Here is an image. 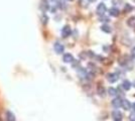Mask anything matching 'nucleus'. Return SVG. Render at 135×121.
<instances>
[{
    "mask_svg": "<svg viewBox=\"0 0 135 121\" xmlns=\"http://www.w3.org/2000/svg\"><path fill=\"white\" fill-rule=\"evenodd\" d=\"M106 11H107V7H106V5H105V3L101 2L100 4H98L97 9H96V12H97L98 15H100V16H104V14H105Z\"/></svg>",
    "mask_w": 135,
    "mask_h": 121,
    "instance_id": "nucleus-1",
    "label": "nucleus"
},
{
    "mask_svg": "<svg viewBox=\"0 0 135 121\" xmlns=\"http://www.w3.org/2000/svg\"><path fill=\"white\" fill-rule=\"evenodd\" d=\"M54 52H55L57 55H61V54L64 53L65 47H64V45H63L61 42L56 41V42H54Z\"/></svg>",
    "mask_w": 135,
    "mask_h": 121,
    "instance_id": "nucleus-2",
    "label": "nucleus"
},
{
    "mask_svg": "<svg viewBox=\"0 0 135 121\" xmlns=\"http://www.w3.org/2000/svg\"><path fill=\"white\" fill-rule=\"evenodd\" d=\"M71 33H72V29H71L70 25H65L63 27V29H62V36L66 38V37L70 36Z\"/></svg>",
    "mask_w": 135,
    "mask_h": 121,
    "instance_id": "nucleus-3",
    "label": "nucleus"
},
{
    "mask_svg": "<svg viewBox=\"0 0 135 121\" xmlns=\"http://www.w3.org/2000/svg\"><path fill=\"white\" fill-rule=\"evenodd\" d=\"M122 99L120 98V97H118V98H115V99H113V101H112V106L115 108V109H119L120 107H122Z\"/></svg>",
    "mask_w": 135,
    "mask_h": 121,
    "instance_id": "nucleus-4",
    "label": "nucleus"
},
{
    "mask_svg": "<svg viewBox=\"0 0 135 121\" xmlns=\"http://www.w3.org/2000/svg\"><path fill=\"white\" fill-rule=\"evenodd\" d=\"M112 117L115 121H121L122 120V113L119 110H114L112 112Z\"/></svg>",
    "mask_w": 135,
    "mask_h": 121,
    "instance_id": "nucleus-5",
    "label": "nucleus"
},
{
    "mask_svg": "<svg viewBox=\"0 0 135 121\" xmlns=\"http://www.w3.org/2000/svg\"><path fill=\"white\" fill-rule=\"evenodd\" d=\"M118 75H116V74H114V73H109V74H107V80L110 82V83H115V82H117V80H118Z\"/></svg>",
    "mask_w": 135,
    "mask_h": 121,
    "instance_id": "nucleus-6",
    "label": "nucleus"
},
{
    "mask_svg": "<svg viewBox=\"0 0 135 121\" xmlns=\"http://www.w3.org/2000/svg\"><path fill=\"white\" fill-rule=\"evenodd\" d=\"M63 60L65 63H73L75 60H74V57L71 54H65L64 57H63Z\"/></svg>",
    "mask_w": 135,
    "mask_h": 121,
    "instance_id": "nucleus-7",
    "label": "nucleus"
},
{
    "mask_svg": "<svg viewBox=\"0 0 135 121\" xmlns=\"http://www.w3.org/2000/svg\"><path fill=\"white\" fill-rule=\"evenodd\" d=\"M128 62H129V60H128V57L127 56H123V57H121L119 59V60H118V63H119V65L120 66H126L127 64H128Z\"/></svg>",
    "mask_w": 135,
    "mask_h": 121,
    "instance_id": "nucleus-8",
    "label": "nucleus"
},
{
    "mask_svg": "<svg viewBox=\"0 0 135 121\" xmlns=\"http://www.w3.org/2000/svg\"><path fill=\"white\" fill-rule=\"evenodd\" d=\"M109 14L111 15V16L117 17L118 15L120 14V11H119V9H118V8H116V7H112V8H110V9H109Z\"/></svg>",
    "mask_w": 135,
    "mask_h": 121,
    "instance_id": "nucleus-9",
    "label": "nucleus"
},
{
    "mask_svg": "<svg viewBox=\"0 0 135 121\" xmlns=\"http://www.w3.org/2000/svg\"><path fill=\"white\" fill-rule=\"evenodd\" d=\"M122 107H123V109H125V110H130L131 107H132V105H131V103L129 102V100L124 99V100L122 101Z\"/></svg>",
    "mask_w": 135,
    "mask_h": 121,
    "instance_id": "nucleus-10",
    "label": "nucleus"
},
{
    "mask_svg": "<svg viewBox=\"0 0 135 121\" xmlns=\"http://www.w3.org/2000/svg\"><path fill=\"white\" fill-rule=\"evenodd\" d=\"M40 9H41L42 12H46L48 9H50V5H49L48 1H46V0L41 1V3H40Z\"/></svg>",
    "mask_w": 135,
    "mask_h": 121,
    "instance_id": "nucleus-11",
    "label": "nucleus"
},
{
    "mask_svg": "<svg viewBox=\"0 0 135 121\" xmlns=\"http://www.w3.org/2000/svg\"><path fill=\"white\" fill-rule=\"evenodd\" d=\"M101 29H102V31L106 32V33H110V32L112 31L111 26H110V25H108V24H103V25L101 26Z\"/></svg>",
    "mask_w": 135,
    "mask_h": 121,
    "instance_id": "nucleus-12",
    "label": "nucleus"
},
{
    "mask_svg": "<svg viewBox=\"0 0 135 121\" xmlns=\"http://www.w3.org/2000/svg\"><path fill=\"white\" fill-rule=\"evenodd\" d=\"M6 119L7 121H15V116L11 111H7L6 112Z\"/></svg>",
    "mask_w": 135,
    "mask_h": 121,
    "instance_id": "nucleus-13",
    "label": "nucleus"
},
{
    "mask_svg": "<svg viewBox=\"0 0 135 121\" xmlns=\"http://www.w3.org/2000/svg\"><path fill=\"white\" fill-rule=\"evenodd\" d=\"M127 25L130 26V27H135V16H131L128 18L127 20Z\"/></svg>",
    "mask_w": 135,
    "mask_h": 121,
    "instance_id": "nucleus-14",
    "label": "nucleus"
},
{
    "mask_svg": "<svg viewBox=\"0 0 135 121\" xmlns=\"http://www.w3.org/2000/svg\"><path fill=\"white\" fill-rule=\"evenodd\" d=\"M122 87H123L124 90L128 91V90H130V88H131V83H130L128 80H125V81H123V83H122Z\"/></svg>",
    "mask_w": 135,
    "mask_h": 121,
    "instance_id": "nucleus-15",
    "label": "nucleus"
},
{
    "mask_svg": "<svg viewBox=\"0 0 135 121\" xmlns=\"http://www.w3.org/2000/svg\"><path fill=\"white\" fill-rule=\"evenodd\" d=\"M108 93H109L110 96H116V95L118 94V93H117V90H116L115 88H112V87L108 89Z\"/></svg>",
    "mask_w": 135,
    "mask_h": 121,
    "instance_id": "nucleus-16",
    "label": "nucleus"
},
{
    "mask_svg": "<svg viewBox=\"0 0 135 121\" xmlns=\"http://www.w3.org/2000/svg\"><path fill=\"white\" fill-rule=\"evenodd\" d=\"M132 9H133V7H132L129 3H126V4H125V6H124V10H125L126 12H130Z\"/></svg>",
    "mask_w": 135,
    "mask_h": 121,
    "instance_id": "nucleus-17",
    "label": "nucleus"
},
{
    "mask_svg": "<svg viewBox=\"0 0 135 121\" xmlns=\"http://www.w3.org/2000/svg\"><path fill=\"white\" fill-rule=\"evenodd\" d=\"M64 7H65V2H64V1H58V2H57V8L62 9V8H64Z\"/></svg>",
    "mask_w": 135,
    "mask_h": 121,
    "instance_id": "nucleus-18",
    "label": "nucleus"
},
{
    "mask_svg": "<svg viewBox=\"0 0 135 121\" xmlns=\"http://www.w3.org/2000/svg\"><path fill=\"white\" fill-rule=\"evenodd\" d=\"M129 120H130V121H135V112H133V113H131V114H130V116H129Z\"/></svg>",
    "mask_w": 135,
    "mask_h": 121,
    "instance_id": "nucleus-19",
    "label": "nucleus"
},
{
    "mask_svg": "<svg viewBox=\"0 0 135 121\" xmlns=\"http://www.w3.org/2000/svg\"><path fill=\"white\" fill-rule=\"evenodd\" d=\"M100 21H103V22H108V21H109V18H108V17H104V16H101V18H100Z\"/></svg>",
    "mask_w": 135,
    "mask_h": 121,
    "instance_id": "nucleus-20",
    "label": "nucleus"
},
{
    "mask_svg": "<svg viewBox=\"0 0 135 121\" xmlns=\"http://www.w3.org/2000/svg\"><path fill=\"white\" fill-rule=\"evenodd\" d=\"M42 20H43V21H42V23H43V24H47V22H48V17H47V15H44V14H43Z\"/></svg>",
    "mask_w": 135,
    "mask_h": 121,
    "instance_id": "nucleus-21",
    "label": "nucleus"
},
{
    "mask_svg": "<svg viewBox=\"0 0 135 121\" xmlns=\"http://www.w3.org/2000/svg\"><path fill=\"white\" fill-rule=\"evenodd\" d=\"M131 56H132V59H134L135 60V47L132 49V51H131Z\"/></svg>",
    "mask_w": 135,
    "mask_h": 121,
    "instance_id": "nucleus-22",
    "label": "nucleus"
},
{
    "mask_svg": "<svg viewBox=\"0 0 135 121\" xmlns=\"http://www.w3.org/2000/svg\"><path fill=\"white\" fill-rule=\"evenodd\" d=\"M98 92H99V95H103V93H104V88H99V90H98Z\"/></svg>",
    "mask_w": 135,
    "mask_h": 121,
    "instance_id": "nucleus-23",
    "label": "nucleus"
},
{
    "mask_svg": "<svg viewBox=\"0 0 135 121\" xmlns=\"http://www.w3.org/2000/svg\"><path fill=\"white\" fill-rule=\"evenodd\" d=\"M132 108H133V110H134V111H135V103H134V104H133V105H132Z\"/></svg>",
    "mask_w": 135,
    "mask_h": 121,
    "instance_id": "nucleus-24",
    "label": "nucleus"
},
{
    "mask_svg": "<svg viewBox=\"0 0 135 121\" xmlns=\"http://www.w3.org/2000/svg\"><path fill=\"white\" fill-rule=\"evenodd\" d=\"M88 1H89V2H95L96 0H88Z\"/></svg>",
    "mask_w": 135,
    "mask_h": 121,
    "instance_id": "nucleus-25",
    "label": "nucleus"
},
{
    "mask_svg": "<svg viewBox=\"0 0 135 121\" xmlns=\"http://www.w3.org/2000/svg\"><path fill=\"white\" fill-rule=\"evenodd\" d=\"M133 86H134V87H135V81H134V82H133Z\"/></svg>",
    "mask_w": 135,
    "mask_h": 121,
    "instance_id": "nucleus-26",
    "label": "nucleus"
},
{
    "mask_svg": "<svg viewBox=\"0 0 135 121\" xmlns=\"http://www.w3.org/2000/svg\"><path fill=\"white\" fill-rule=\"evenodd\" d=\"M50 1H55V0H50Z\"/></svg>",
    "mask_w": 135,
    "mask_h": 121,
    "instance_id": "nucleus-27",
    "label": "nucleus"
},
{
    "mask_svg": "<svg viewBox=\"0 0 135 121\" xmlns=\"http://www.w3.org/2000/svg\"><path fill=\"white\" fill-rule=\"evenodd\" d=\"M68 1H74V0H68Z\"/></svg>",
    "mask_w": 135,
    "mask_h": 121,
    "instance_id": "nucleus-28",
    "label": "nucleus"
}]
</instances>
